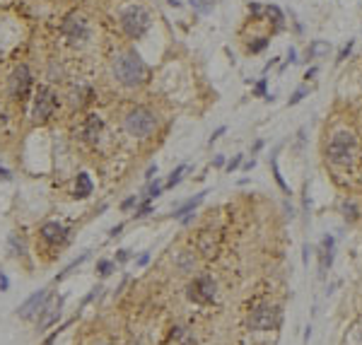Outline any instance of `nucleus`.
Wrapping results in <instances>:
<instances>
[{
  "mask_svg": "<svg viewBox=\"0 0 362 345\" xmlns=\"http://www.w3.org/2000/svg\"><path fill=\"white\" fill-rule=\"evenodd\" d=\"M10 249H12V251H10L12 256H19V254H24V242L12 234V237H10Z\"/></svg>",
  "mask_w": 362,
  "mask_h": 345,
  "instance_id": "obj_23",
  "label": "nucleus"
},
{
  "mask_svg": "<svg viewBox=\"0 0 362 345\" xmlns=\"http://www.w3.org/2000/svg\"><path fill=\"white\" fill-rule=\"evenodd\" d=\"M280 321V311L273 304H256L249 314V328L251 331H273Z\"/></svg>",
  "mask_w": 362,
  "mask_h": 345,
  "instance_id": "obj_5",
  "label": "nucleus"
},
{
  "mask_svg": "<svg viewBox=\"0 0 362 345\" xmlns=\"http://www.w3.org/2000/svg\"><path fill=\"white\" fill-rule=\"evenodd\" d=\"M63 299H66V297H58V299H53V302H46V307L41 309V316H39V331H44V328H49L51 324L58 321Z\"/></svg>",
  "mask_w": 362,
  "mask_h": 345,
  "instance_id": "obj_11",
  "label": "nucleus"
},
{
  "mask_svg": "<svg viewBox=\"0 0 362 345\" xmlns=\"http://www.w3.org/2000/svg\"><path fill=\"white\" fill-rule=\"evenodd\" d=\"M353 46H355V41H348V44H345V46L341 49V53H338V58H336V61H338V63H343V61H345V58L350 56V51H353Z\"/></svg>",
  "mask_w": 362,
  "mask_h": 345,
  "instance_id": "obj_27",
  "label": "nucleus"
},
{
  "mask_svg": "<svg viewBox=\"0 0 362 345\" xmlns=\"http://www.w3.org/2000/svg\"><path fill=\"white\" fill-rule=\"evenodd\" d=\"M203 198H206V191H203V193H198L196 198H189V201H186L184 206H179L176 210H174V217H176V220H181V222H189V220H191L189 215H191V212H193L196 207L203 203Z\"/></svg>",
  "mask_w": 362,
  "mask_h": 345,
  "instance_id": "obj_13",
  "label": "nucleus"
},
{
  "mask_svg": "<svg viewBox=\"0 0 362 345\" xmlns=\"http://www.w3.org/2000/svg\"><path fill=\"white\" fill-rule=\"evenodd\" d=\"M121 229H123V224H116V227H111L109 237H116V234H121Z\"/></svg>",
  "mask_w": 362,
  "mask_h": 345,
  "instance_id": "obj_40",
  "label": "nucleus"
},
{
  "mask_svg": "<svg viewBox=\"0 0 362 345\" xmlns=\"http://www.w3.org/2000/svg\"><path fill=\"white\" fill-rule=\"evenodd\" d=\"M92 179H89V174L87 172H80L77 174V181H75V198H87L89 193H92Z\"/></svg>",
  "mask_w": 362,
  "mask_h": 345,
  "instance_id": "obj_15",
  "label": "nucleus"
},
{
  "mask_svg": "<svg viewBox=\"0 0 362 345\" xmlns=\"http://www.w3.org/2000/svg\"><path fill=\"white\" fill-rule=\"evenodd\" d=\"M66 237H68V229L61 222H46L41 227V239L46 244H61V242H66Z\"/></svg>",
  "mask_w": 362,
  "mask_h": 345,
  "instance_id": "obj_12",
  "label": "nucleus"
},
{
  "mask_svg": "<svg viewBox=\"0 0 362 345\" xmlns=\"http://www.w3.org/2000/svg\"><path fill=\"white\" fill-rule=\"evenodd\" d=\"M7 87H10V97L12 99H24L29 94V89H32V70H29V66L19 63L17 68L12 70Z\"/></svg>",
  "mask_w": 362,
  "mask_h": 345,
  "instance_id": "obj_6",
  "label": "nucleus"
},
{
  "mask_svg": "<svg viewBox=\"0 0 362 345\" xmlns=\"http://www.w3.org/2000/svg\"><path fill=\"white\" fill-rule=\"evenodd\" d=\"M51 299V290H39V292H34L29 299H24L22 304H19V309H17V314H19V319H24V321H29V319H34L36 314H41V309L46 307V302Z\"/></svg>",
  "mask_w": 362,
  "mask_h": 345,
  "instance_id": "obj_9",
  "label": "nucleus"
},
{
  "mask_svg": "<svg viewBox=\"0 0 362 345\" xmlns=\"http://www.w3.org/2000/svg\"><path fill=\"white\" fill-rule=\"evenodd\" d=\"M150 24H152L150 12L145 10L143 5H131V7H126L123 15H121V27H123V32H126L131 39L145 36V32L150 29Z\"/></svg>",
  "mask_w": 362,
  "mask_h": 345,
  "instance_id": "obj_3",
  "label": "nucleus"
},
{
  "mask_svg": "<svg viewBox=\"0 0 362 345\" xmlns=\"http://www.w3.org/2000/svg\"><path fill=\"white\" fill-rule=\"evenodd\" d=\"M266 15H268V17H273V22L278 24V29L283 27V12H280L276 5H268V7H266Z\"/></svg>",
  "mask_w": 362,
  "mask_h": 345,
  "instance_id": "obj_22",
  "label": "nucleus"
},
{
  "mask_svg": "<svg viewBox=\"0 0 362 345\" xmlns=\"http://www.w3.org/2000/svg\"><path fill=\"white\" fill-rule=\"evenodd\" d=\"M341 210H343V217H345L348 222H355V220L360 217V210H358V206H355V203H343V206H341Z\"/></svg>",
  "mask_w": 362,
  "mask_h": 345,
  "instance_id": "obj_17",
  "label": "nucleus"
},
{
  "mask_svg": "<svg viewBox=\"0 0 362 345\" xmlns=\"http://www.w3.org/2000/svg\"><path fill=\"white\" fill-rule=\"evenodd\" d=\"M191 7H196L201 15H208L213 10V0H191Z\"/></svg>",
  "mask_w": 362,
  "mask_h": 345,
  "instance_id": "obj_20",
  "label": "nucleus"
},
{
  "mask_svg": "<svg viewBox=\"0 0 362 345\" xmlns=\"http://www.w3.org/2000/svg\"><path fill=\"white\" fill-rule=\"evenodd\" d=\"M155 174H157V164H150V167H147V172H145V179H152Z\"/></svg>",
  "mask_w": 362,
  "mask_h": 345,
  "instance_id": "obj_38",
  "label": "nucleus"
},
{
  "mask_svg": "<svg viewBox=\"0 0 362 345\" xmlns=\"http://www.w3.org/2000/svg\"><path fill=\"white\" fill-rule=\"evenodd\" d=\"M102 119L97 116V114H89L87 116V121H85V128H82V133H85V138L89 140V142H94V140H99V133H102Z\"/></svg>",
  "mask_w": 362,
  "mask_h": 345,
  "instance_id": "obj_14",
  "label": "nucleus"
},
{
  "mask_svg": "<svg viewBox=\"0 0 362 345\" xmlns=\"http://www.w3.org/2000/svg\"><path fill=\"white\" fill-rule=\"evenodd\" d=\"M215 282H213V277L208 276H201L196 277L191 285H189V299L191 302H196V304H208V302H213L215 299Z\"/></svg>",
  "mask_w": 362,
  "mask_h": 345,
  "instance_id": "obj_8",
  "label": "nucleus"
},
{
  "mask_svg": "<svg viewBox=\"0 0 362 345\" xmlns=\"http://www.w3.org/2000/svg\"><path fill=\"white\" fill-rule=\"evenodd\" d=\"M326 51H328V44H326V41H311V46H309V58L316 56V53H326Z\"/></svg>",
  "mask_w": 362,
  "mask_h": 345,
  "instance_id": "obj_24",
  "label": "nucleus"
},
{
  "mask_svg": "<svg viewBox=\"0 0 362 345\" xmlns=\"http://www.w3.org/2000/svg\"><path fill=\"white\" fill-rule=\"evenodd\" d=\"M0 179H5V181H10V179H12V174H10V169H5V167H0Z\"/></svg>",
  "mask_w": 362,
  "mask_h": 345,
  "instance_id": "obj_39",
  "label": "nucleus"
},
{
  "mask_svg": "<svg viewBox=\"0 0 362 345\" xmlns=\"http://www.w3.org/2000/svg\"><path fill=\"white\" fill-rule=\"evenodd\" d=\"M147 261H150V254H143V256H140V259H138V266H145V263H147Z\"/></svg>",
  "mask_w": 362,
  "mask_h": 345,
  "instance_id": "obj_42",
  "label": "nucleus"
},
{
  "mask_svg": "<svg viewBox=\"0 0 362 345\" xmlns=\"http://www.w3.org/2000/svg\"><path fill=\"white\" fill-rule=\"evenodd\" d=\"M87 259H89V251H85V254H82V256H80V259H77V261H72L70 266H68V268H66V271H63V273H61V276L56 277V280H63V277L68 276V273H70V271H75V268H77V266H80V263H82V261H87Z\"/></svg>",
  "mask_w": 362,
  "mask_h": 345,
  "instance_id": "obj_25",
  "label": "nucleus"
},
{
  "mask_svg": "<svg viewBox=\"0 0 362 345\" xmlns=\"http://www.w3.org/2000/svg\"><path fill=\"white\" fill-rule=\"evenodd\" d=\"M256 94H259V97H266V80H261V82L256 85Z\"/></svg>",
  "mask_w": 362,
  "mask_h": 345,
  "instance_id": "obj_37",
  "label": "nucleus"
},
{
  "mask_svg": "<svg viewBox=\"0 0 362 345\" xmlns=\"http://www.w3.org/2000/svg\"><path fill=\"white\" fill-rule=\"evenodd\" d=\"M63 34L70 39V41H82L85 36H87V22L82 19V17H77V15H70L66 22H63Z\"/></svg>",
  "mask_w": 362,
  "mask_h": 345,
  "instance_id": "obj_10",
  "label": "nucleus"
},
{
  "mask_svg": "<svg viewBox=\"0 0 362 345\" xmlns=\"http://www.w3.org/2000/svg\"><path fill=\"white\" fill-rule=\"evenodd\" d=\"M61 331H63V328H56V331H53V333H51V336L44 341V345H53V343H56V338L61 336Z\"/></svg>",
  "mask_w": 362,
  "mask_h": 345,
  "instance_id": "obj_35",
  "label": "nucleus"
},
{
  "mask_svg": "<svg viewBox=\"0 0 362 345\" xmlns=\"http://www.w3.org/2000/svg\"><path fill=\"white\" fill-rule=\"evenodd\" d=\"M152 212V206H150V201L145 198L143 203L138 206V210H136V217H145V215H150Z\"/></svg>",
  "mask_w": 362,
  "mask_h": 345,
  "instance_id": "obj_29",
  "label": "nucleus"
},
{
  "mask_svg": "<svg viewBox=\"0 0 362 345\" xmlns=\"http://www.w3.org/2000/svg\"><path fill=\"white\" fill-rule=\"evenodd\" d=\"M224 131H227V128H224V126H220V128H217L215 133H213V136H210V140H208V142H210V145H213V142H215V140L220 138V136H224Z\"/></svg>",
  "mask_w": 362,
  "mask_h": 345,
  "instance_id": "obj_36",
  "label": "nucleus"
},
{
  "mask_svg": "<svg viewBox=\"0 0 362 345\" xmlns=\"http://www.w3.org/2000/svg\"><path fill=\"white\" fill-rule=\"evenodd\" d=\"M266 46H268V39H263V36H261V39H259L256 44H251L249 49H251V53H259V51H263Z\"/></svg>",
  "mask_w": 362,
  "mask_h": 345,
  "instance_id": "obj_30",
  "label": "nucleus"
},
{
  "mask_svg": "<svg viewBox=\"0 0 362 345\" xmlns=\"http://www.w3.org/2000/svg\"><path fill=\"white\" fill-rule=\"evenodd\" d=\"M271 167H273V176H276V181H278V186L285 191V193H290L288 184H285V179H283V174H280V169H278V159H276V155L271 157Z\"/></svg>",
  "mask_w": 362,
  "mask_h": 345,
  "instance_id": "obj_18",
  "label": "nucleus"
},
{
  "mask_svg": "<svg viewBox=\"0 0 362 345\" xmlns=\"http://www.w3.org/2000/svg\"><path fill=\"white\" fill-rule=\"evenodd\" d=\"M333 237H324L321 239V271H326L328 266H331V261H333Z\"/></svg>",
  "mask_w": 362,
  "mask_h": 345,
  "instance_id": "obj_16",
  "label": "nucleus"
},
{
  "mask_svg": "<svg viewBox=\"0 0 362 345\" xmlns=\"http://www.w3.org/2000/svg\"><path fill=\"white\" fill-rule=\"evenodd\" d=\"M128 259H131V254H128V249H121V251L116 254V261H119V263H126Z\"/></svg>",
  "mask_w": 362,
  "mask_h": 345,
  "instance_id": "obj_33",
  "label": "nucleus"
},
{
  "mask_svg": "<svg viewBox=\"0 0 362 345\" xmlns=\"http://www.w3.org/2000/svg\"><path fill=\"white\" fill-rule=\"evenodd\" d=\"M167 2H169V5H174V7H179V5H181L179 0H167Z\"/></svg>",
  "mask_w": 362,
  "mask_h": 345,
  "instance_id": "obj_45",
  "label": "nucleus"
},
{
  "mask_svg": "<svg viewBox=\"0 0 362 345\" xmlns=\"http://www.w3.org/2000/svg\"><path fill=\"white\" fill-rule=\"evenodd\" d=\"M184 172H186V164H179L174 172H172V176H169V181H167V186L164 189H174L179 181H181V176H184Z\"/></svg>",
  "mask_w": 362,
  "mask_h": 345,
  "instance_id": "obj_19",
  "label": "nucleus"
},
{
  "mask_svg": "<svg viewBox=\"0 0 362 345\" xmlns=\"http://www.w3.org/2000/svg\"><path fill=\"white\" fill-rule=\"evenodd\" d=\"M114 77L123 87H140L143 82L150 80V68L145 66V61L138 53L128 51L114 58Z\"/></svg>",
  "mask_w": 362,
  "mask_h": 345,
  "instance_id": "obj_1",
  "label": "nucleus"
},
{
  "mask_svg": "<svg viewBox=\"0 0 362 345\" xmlns=\"http://www.w3.org/2000/svg\"><path fill=\"white\" fill-rule=\"evenodd\" d=\"M56 97H53V92L49 89V87H39L36 89V97H34V109H32V114H34V119L36 121H49L51 116H53V111H56Z\"/></svg>",
  "mask_w": 362,
  "mask_h": 345,
  "instance_id": "obj_7",
  "label": "nucleus"
},
{
  "mask_svg": "<svg viewBox=\"0 0 362 345\" xmlns=\"http://www.w3.org/2000/svg\"><path fill=\"white\" fill-rule=\"evenodd\" d=\"M111 271H114V263L109 261V259H102V261H97V273L99 276H111Z\"/></svg>",
  "mask_w": 362,
  "mask_h": 345,
  "instance_id": "obj_21",
  "label": "nucleus"
},
{
  "mask_svg": "<svg viewBox=\"0 0 362 345\" xmlns=\"http://www.w3.org/2000/svg\"><path fill=\"white\" fill-rule=\"evenodd\" d=\"M254 164H256L254 159H251V162H246V164H244V172H249V169H254Z\"/></svg>",
  "mask_w": 362,
  "mask_h": 345,
  "instance_id": "obj_44",
  "label": "nucleus"
},
{
  "mask_svg": "<svg viewBox=\"0 0 362 345\" xmlns=\"http://www.w3.org/2000/svg\"><path fill=\"white\" fill-rule=\"evenodd\" d=\"M10 290V280H7V276L0 271V292H7Z\"/></svg>",
  "mask_w": 362,
  "mask_h": 345,
  "instance_id": "obj_32",
  "label": "nucleus"
},
{
  "mask_svg": "<svg viewBox=\"0 0 362 345\" xmlns=\"http://www.w3.org/2000/svg\"><path fill=\"white\" fill-rule=\"evenodd\" d=\"M155 126H157V116L145 106L128 111V116H126V131L136 138H147L155 131Z\"/></svg>",
  "mask_w": 362,
  "mask_h": 345,
  "instance_id": "obj_4",
  "label": "nucleus"
},
{
  "mask_svg": "<svg viewBox=\"0 0 362 345\" xmlns=\"http://www.w3.org/2000/svg\"><path fill=\"white\" fill-rule=\"evenodd\" d=\"M239 164H241V155H234V157L229 159L227 169H229V172H234V169H239Z\"/></svg>",
  "mask_w": 362,
  "mask_h": 345,
  "instance_id": "obj_31",
  "label": "nucleus"
},
{
  "mask_svg": "<svg viewBox=\"0 0 362 345\" xmlns=\"http://www.w3.org/2000/svg\"><path fill=\"white\" fill-rule=\"evenodd\" d=\"M133 206H138V201H136V196H131V198H126L123 203H121V210H131Z\"/></svg>",
  "mask_w": 362,
  "mask_h": 345,
  "instance_id": "obj_34",
  "label": "nucleus"
},
{
  "mask_svg": "<svg viewBox=\"0 0 362 345\" xmlns=\"http://www.w3.org/2000/svg\"><path fill=\"white\" fill-rule=\"evenodd\" d=\"M358 155V140L350 131H338L328 142V159L336 167H350Z\"/></svg>",
  "mask_w": 362,
  "mask_h": 345,
  "instance_id": "obj_2",
  "label": "nucleus"
},
{
  "mask_svg": "<svg viewBox=\"0 0 362 345\" xmlns=\"http://www.w3.org/2000/svg\"><path fill=\"white\" fill-rule=\"evenodd\" d=\"M213 164H215V167H222V164H224V157H222V155H217V157H215V162H213Z\"/></svg>",
  "mask_w": 362,
  "mask_h": 345,
  "instance_id": "obj_43",
  "label": "nucleus"
},
{
  "mask_svg": "<svg viewBox=\"0 0 362 345\" xmlns=\"http://www.w3.org/2000/svg\"><path fill=\"white\" fill-rule=\"evenodd\" d=\"M307 92H309V89H307V87H299V89H294V94H292V97H290L288 106H294V104H299V102H302V99H304V97H307Z\"/></svg>",
  "mask_w": 362,
  "mask_h": 345,
  "instance_id": "obj_26",
  "label": "nucleus"
},
{
  "mask_svg": "<svg viewBox=\"0 0 362 345\" xmlns=\"http://www.w3.org/2000/svg\"><path fill=\"white\" fill-rule=\"evenodd\" d=\"M162 189H164V186H162L159 181H155V184H152V186L147 189V201H152V198H157V196L162 193Z\"/></svg>",
  "mask_w": 362,
  "mask_h": 345,
  "instance_id": "obj_28",
  "label": "nucleus"
},
{
  "mask_svg": "<svg viewBox=\"0 0 362 345\" xmlns=\"http://www.w3.org/2000/svg\"><path fill=\"white\" fill-rule=\"evenodd\" d=\"M294 61H297V51H294V49H290V51H288V63H294Z\"/></svg>",
  "mask_w": 362,
  "mask_h": 345,
  "instance_id": "obj_41",
  "label": "nucleus"
}]
</instances>
